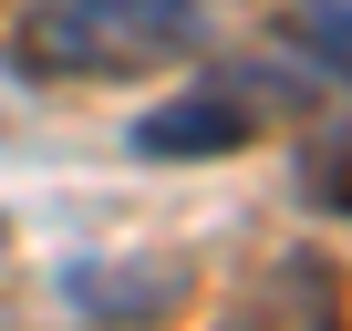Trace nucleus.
Here are the masks:
<instances>
[{
  "mask_svg": "<svg viewBox=\"0 0 352 331\" xmlns=\"http://www.w3.org/2000/svg\"><path fill=\"white\" fill-rule=\"evenodd\" d=\"M197 42H208L197 0H32L21 11V62L42 83H124Z\"/></svg>",
  "mask_w": 352,
  "mask_h": 331,
  "instance_id": "1",
  "label": "nucleus"
},
{
  "mask_svg": "<svg viewBox=\"0 0 352 331\" xmlns=\"http://www.w3.org/2000/svg\"><path fill=\"white\" fill-rule=\"evenodd\" d=\"M249 135H259V104H249V93H228V83H187V93L145 104L124 145H135L145 166H208V155H239Z\"/></svg>",
  "mask_w": 352,
  "mask_h": 331,
  "instance_id": "2",
  "label": "nucleus"
},
{
  "mask_svg": "<svg viewBox=\"0 0 352 331\" xmlns=\"http://www.w3.org/2000/svg\"><path fill=\"white\" fill-rule=\"evenodd\" d=\"M290 42L321 62V83H331V93H352V0H300ZM311 197H321V207H352V135L311 145Z\"/></svg>",
  "mask_w": 352,
  "mask_h": 331,
  "instance_id": "3",
  "label": "nucleus"
},
{
  "mask_svg": "<svg viewBox=\"0 0 352 331\" xmlns=\"http://www.w3.org/2000/svg\"><path fill=\"white\" fill-rule=\"evenodd\" d=\"M176 290H187V259H83V269H63V300L83 321H155Z\"/></svg>",
  "mask_w": 352,
  "mask_h": 331,
  "instance_id": "4",
  "label": "nucleus"
}]
</instances>
